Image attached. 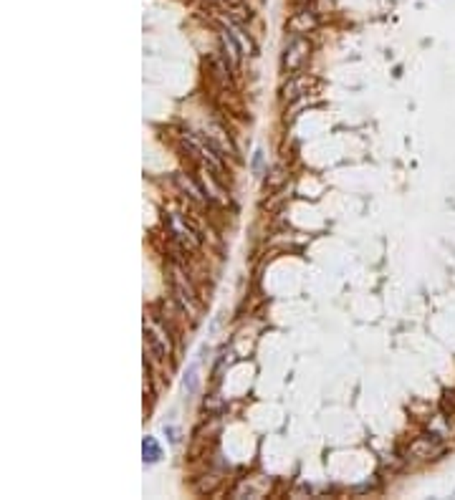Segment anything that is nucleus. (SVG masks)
Returning a JSON list of instances; mask_svg holds the SVG:
<instances>
[{"label": "nucleus", "instance_id": "f257e3e1", "mask_svg": "<svg viewBox=\"0 0 455 500\" xmlns=\"http://www.w3.org/2000/svg\"><path fill=\"white\" fill-rule=\"evenodd\" d=\"M144 341H147V348L150 354L159 362H167L172 356V341H170V333L162 329L159 324H154L152 318H144Z\"/></svg>", "mask_w": 455, "mask_h": 500}, {"label": "nucleus", "instance_id": "20e7f679", "mask_svg": "<svg viewBox=\"0 0 455 500\" xmlns=\"http://www.w3.org/2000/svg\"><path fill=\"white\" fill-rule=\"evenodd\" d=\"M311 28H316V18H314V13H309V10H303V13H296L294 18L288 21V30H291L294 36L309 33Z\"/></svg>", "mask_w": 455, "mask_h": 500}, {"label": "nucleus", "instance_id": "39448f33", "mask_svg": "<svg viewBox=\"0 0 455 500\" xmlns=\"http://www.w3.org/2000/svg\"><path fill=\"white\" fill-rule=\"evenodd\" d=\"M174 182H177V185H180V189L182 192H185V195L190 197V200H192V202H197V205H205V195H203V189L197 187L195 182L190 180L188 174H177V177H174Z\"/></svg>", "mask_w": 455, "mask_h": 500}, {"label": "nucleus", "instance_id": "7ed1b4c3", "mask_svg": "<svg viewBox=\"0 0 455 500\" xmlns=\"http://www.w3.org/2000/svg\"><path fill=\"white\" fill-rule=\"evenodd\" d=\"M172 280H174V295H177V301L182 303V309L188 311L190 316H197V313H200V303H197L195 291L190 288V283L185 280V275L180 273V268H174Z\"/></svg>", "mask_w": 455, "mask_h": 500}, {"label": "nucleus", "instance_id": "423d86ee", "mask_svg": "<svg viewBox=\"0 0 455 500\" xmlns=\"http://www.w3.org/2000/svg\"><path fill=\"white\" fill-rule=\"evenodd\" d=\"M142 450H144V462H157L159 457H162V450H159L157 439L154 437H144Z\"/></svg>", "mask_w": 455, "mask_h": 500}, {"label": "nucleus", "instance_id": "f03ea898", "mask_svg": "<svg viewBox=\"0 0 455 500\" xmlns=\"http://www.w3.org/2000/svg\"><path fill=\"white\" fill-rule=\"evenodd\" d=\"M309 51H311V45L303 36L291 38L286 43V48H283V74L286 76L299 74V71L306 66V61H309Z\"/></svg>", "mask_w": 455, "mask_h": 500}, {"label": "nucleus", "instance_id": "6e6552de", "mask_svg": "<svg viewBox=\"0 0 455 500\" xmlns=\"http://www.w3.org/2000/svg\"><path fill=\"white\" fill-rule=\"evenodd\" d=\"M210 3H215V0H210Z\"/></svg>", "mask_w": 455, "mask_h": 500}, {"label": "nucleus", "instance_id": "0eeeda50", "mask_svg": "<svg viewBox=\"0 0 455 500\" xmlns=\"http://www.w3.org/2000/svg\"><path fill=\"white\" fill-rule=\"evenodd\" d=\"M197 389V362L190 366V371H188V377H185V392L188 394H192Z\"/></svg>", "mask_w": 455, "mask_h": 500}]
</instances>
